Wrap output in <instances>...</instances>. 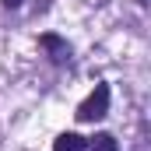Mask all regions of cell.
<instances>
[{"mask_svg":"<svg viewBox=\"0 0 151 151\" xmlns=\"http://www.w3.org/2000/svg\"><path fill=\"white\" fill-rule=\"evenodd\" d=\"M109 113V88L106 84H99L84 102H81V109H77V119H84V123H91V119H102V116Z\"/></svg>","mask_w":151,"mask_h":151,"instance_id":"cell-1","label":"cell"},{"mask_svg":"<svg viewBox=\"0 0 151 151\" xmlns=\"http://www.w3.org/2000/svg\"><path fill=\"white\" fill-rule=\"evenodd\" d=\"M53 148L56 151H84L88 144H84V137H77V134H60Z\"/></svg>","mask_w":151,"mask_h":151,"instance_id":"cell-2","label":"cell"},{"mask_svg":"<svg viewBox=\"0 0 151 151\" xmlns=\"http://www.w3.org/2000/svg\"><path fill=\"white\" fill-rule=\"evenodd\" d=\"M39 46H42V49H49V53H53V60H63V56H67V42H63V39H56V35H42V39H39Z\"/></svg>","mask_w":151,"mask_h":151,"instance_id":"cell-3","label":"cell"},{"mask_svg":"<svg viewBox=\"0 0 151 151\" xmlns=\"http://www.w3.org/2000/svg\"><path fill=\"white\" fill-rule=\"evenodd\" d=\"M91 151H116V137L113 134H95L91 137Z\"/></svg>","mask_w":151,"mask_h":151,"instance_id":"cell-4","label":"cell"},{"mask_svg":"<svg viewBox=\"0 0 151 151\" xmlns=\"http://www.w3.org/2000/svg\"><path fill=\"white\" fill-rule=\"evenodd\" d=\"M4 4H7V7H21V0H4Z\"/></svg>","mask_w":151,"mask_h":151,"instance_id":"cell-5","label":"cell"}]
</instances>
